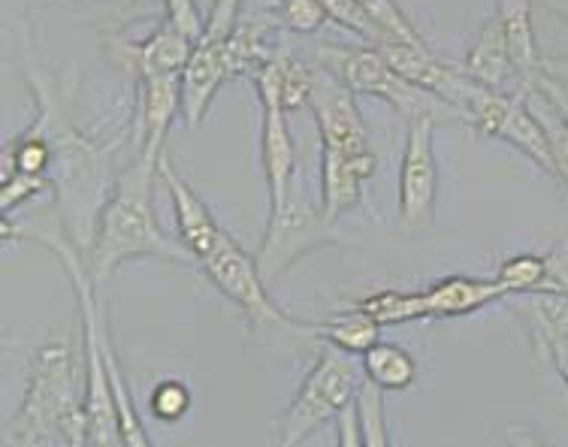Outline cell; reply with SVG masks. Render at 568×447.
<instances>
[{
    "instance_id": "1",
    "label": "cell",
    "mask_w": 568,
    "mask_h": 447,
    "mask_svg": "<svg viewBox=\"0 0 568 447\" xmlns=\"http://www.w3.org/2000/svg\"><path fill=\"white\" fill-rule=\"evenodd\" d=\"M24 79L37 100V115L31 124H37L45 133L52 145V170L49 182L55 191L58 219H61V233L82 257H91L94 242H98L100 215L110 203L112 187H115V142H100L79 131L73 112H70V98H73V79L61 82L58 73L45 70L31 58V45L24 43Z\"/></svg>"
},
{
    "instance_id": "2",
    "label": "cell",
    "mask_w": 568,
    "mask_h": 447,
    "mask_svg": "<svg viewBox=\"0 0 568 447\" xmlns=\"http://www.w3.org/2000/svg\"><path fill=\"white\" fill-rule=\"evenodd\" d=\"M161 154L136 152L119 173L103 215H100L98 242L88 257L94 282H106L121 263L136 257H158L170 263H197L182 242H175L154 215V179Z\"/></svg>"
},
{
    "instance_id": "3",
    "label": "cell",
    "mask_w": 568,
    "mask_h": 447,
    "mask_svg": "<svg viewBox=\"0 0 568 447\" xmlns=\"http://www.w3.org/2000/svg\"><path fill=\"white\" fill-rule=\"evenodd\" d=\"M77 351L49 338L33 351L22 405L3 426L10 447H85V382L79 384Z\"/></svg>"
},
{
    "instance_id": "4",
    "label": "cell",
    "mask_w": 568,
    "mask_h": 447,
    "mask_svg": "<svg viewBox=\"0 0 568 447\" xmlns=\"http://www.w3.org/2000/svg\"><path fill=\"white\" fill-rule=\"evenodd\" d=\"M363 384V369L354 366L351 354L324 348L306 372L303 384L296 387L294 399L275 417L273 447H300L321 426L354 405Z\"/></svg>"
},
{
    "instance_id": "5",
    "label": "cell",
    "mask_w": 568,
    "mask_h": 447,
    "mask_svg": "<svg viewBox=\"0 0 568 447\" xmlns=\"http://www.w3.org/2000/svg\"><path fill=\"white\" fill-rule=\"evenodd\" d=\"M317 55L329 73L339 77L354 94H369V98L384 100L408 121L426 119V115L436 121H463V115L454 106H448L445 100H438L436 94L408 82L403 73H396L394 64L375 45H366V49L327 45V49H317Z\"/></svg>"
},
{
    "instance_id": "6",
    "label": "cell",
    "mask_w": 568,
    "mask_h": 447,
    "mask_svg": "<svg viewBox=\"0 0 568 447\" xmlns=\"http://www.w3.org/2000/svg\"><path fill=\"white\" fill-rule=\"evenodd\" d=\"M345 236L333 221L324 219L321 203H312L303 187L291 185V194L282 206L270 209L266 230H263L261 248L254 254V263L261 270L263 282L270 284L291 273V266L300 263L306 254L324 248V245H342Z\"/></svg>"
},
{
    "instance_id": "7",
    "label": "cell",
    "mask_w": 568,
    "mask_h": 447,
    "mask_svg": "<svg viewBox=\"0 0 568 447\" xmlns=\"http://www.w3.org/2000/svg\"><path fill=\"white\" fill-rule=\"evenodd\" d=\"M200 273L227 296L233 306L240 308L252 329H287L294 336H317L312 321H294L275 306L270 296V287L263 282L261 270L254 257L242 252V245L230 233L221 236V242L197 263Z\"/></svg>"
},
{
    "instance_id": "8",
    "label": "cell",
    "mask_w": 568,
    "mask_h": 447,
    "mask_svg": "<svg viewBox=\"0 0 568 447\" xmlns=\"http://www.w3.org/2000/svg\"><path fill=\"white\" fill-rule=\"evenodd\" d=\"M436 119L408 121L405 133L403 164H399V185H396V227L417 236L436 224L438 206V170L433 140H436Z\"/></svg>"
},
{
    "instance_id": "9",
    "label": "cell",
    "mask_w": 568,
    "mask_h": 447,
    "mask_svg": "<svg viewBox=\"0 0 568 447\" xmlns=\"http://www.w3.org/2000/svg\"><path fill=\"white\" fill-rule=\"evenodd\" d=\"M463 121L475 128L481 136H493L514 145L517 152H524L532 164L550 179H557L554 170V158H550V145L545 140V131L536 121V115L526 106L524 94H499L490 88L478 85L471 94L469 106L463 112Z\"/></svg>"
},
{
    "instance_id": "10",
    "label": "cell",
    "mask_w": 568,
    "mask_h": 447,
    "mask_svg": "<svg viewBox=\"0 0 568 447\" xmlns=\"http://www.w3.org/2000/svg\"><path fill=\"white\" fill-rule=\"evenodd\" d=\"M312 112H315L317 121L321 152L348 154V158L375 154L369 142V128L363 121L354 91L339 77H333L329 70L315 77Z\"/></svg>"
},
{
    "instance_id": "11",
    "label": "cell",
    "mask_w": 568,
    "mask_h": 447,
    "mask_svg": "<svg viewBox=\"0 0 568 447\" xmlns=\"http://www.w3.org/2000/svg\"><path fill=\"white\" fill-rule=\"evenodd\" d=\"M158 179L164 182L166 194H170V203H173L179 242H182L187 252H191V257L200 263L209 252H212V248H215V245H219L221 236H224L227 230H221L215 215L209 212V206L200 200L197 191L182 179V173L175 170L173 161L166 158V152L161 154Z\"/></svg>"
},
{
    "instance_id": "12",
    "label": "cell",
    "mask_w": 568,
    "mask_h": 447,
    "mask_svg": "<svg viewBox=\"0 0 568 447\" xmlns=\"http://www.w3.org/2000/svg\"><path fill=\"white\" fill-rule=\"evenodd\" d=\"M233 77H240V64L230 52L227 40L194 49V55L182 70V121L187 131H197L219 88Z\"/></svg>"
},
{
    "instance_id": "13",
    "label": "cell",
    "mask_w": 568,
    "mask_h": 447,
    "mask_svg": "<svg viewBox=\"0 0 568 447\" xmlns=\"http://www.w3.org/2000/svg\"><path fill=\"white\" fill-rule=\"evenodd\" d=\"M263 110V131H261V161L270 185V209L282 206L291 185L296 179V145L294 136L287 131V112L282 103L273 98H261Z\"/></svg>"
},
{
    "instance_id": "14",
    "label": "cell",
    "mask_w": 568,
    "mask_h": 447,
    "mask_svg": "<svg viewBox=\"0 0 568 447\" xmlns=\"http://www.w3.org/2000/svg\"><path fill=\"white\" fill-rule=\"evenodd\" d=\"M197 45L191 43L187 37L175 31L173 24L161 22L145 40L140 43H124L115 52L124 61V67L131 70L136 79L145 77H182V70L187 67L191 55Z\"/></svg>"
},
{
    "instance_id": "15",
    "label": "cell",
    "mask_w": 568,
    "mask_h": 447,
    "mask_svg": "<svg viewBox=\"0 0 568 447\" xmlns=\"http://www.w3.org/2000/svg\"><path fill=\"white\" fill-rule=\"evenodd\" d=\"M375 173V154L348 158V154L321 152V212L336 221L363 203V185Z\"/></svg>"
},
{
    "instance_id": "16",
    "label": "cell",
    "mask_w": 568,
    "mask_h": 447,
    "mask_svg": "<svg viewBox=\"0 0 568 447\" xmlns=\"http://www.w3.org/2000/svg\"><path fill=\"white\" fill-rule=\"evenodd\" d=\"M463 73L475 79L478 85L499 91V94H517L520 91V79L514 70L511 52L505 43V31L499 16L493 12L490 19L481 24V31L469 45V52L463 58Z\"/></svg>"
},
{
    "instance_id": "17",
    "label": "cell",
    "mask_w": 568,
    "mask_h": 447,
    "mask_svg": "<svg viewBox=\"0 0 568 447\" xmlns=\"http://www.w3.org/2000/svg\"><path fill=\"white\" fill-rule=\"evenodd\" d=\"M508 291L493 278L478 275H445L426 287V306L429 321H454V317H469L481 312L490 303H505Z\"/></svg>"
},
{
    "instance_id": "18",
    "label": "cell",
    "mask_w": 568,
    "mask_h": 447,
    "mask_svg": "<svg viewBox=\"0 0 568 447\" xmlns=\"http://www.w3.org/2000/svg\"><path fill=\"white\" fill-rule=\"evenodd\" d=\"M140 85V152L164 154L166 133L182 115V77H145Z\"/></svg>"
},
{
    "instance_id": "19",
    "label": "cell",
    "mask_w": 568,
    "mask_h": 447,
    "mask_svg": "<svg viewBox=\"0 0 568 447\" xmlns=\"http://www.w3.org/2000/svg\"><path fill=\"white\" fill-rule=\"evenodd\" d=\"M496 16L503 22L505 43H508V52H511L520 88L536 82L545 73L547 61L538 52L536 24H532V0H496Z\"/></svg>"
},
{
    "instance_id": "20",
    "label": "cell",
    "mask_w": 568,
    "mask_h": 447,
    "mask_svg": "<svg viewBox=\"0 0 568 447\" xmlns=\"http://www.w3.org/2000/svg\"><path fill=\"white\" fill-rule=\"evenodd\" d=\"M511 312L524 321L526 333L536 345V357L545 360L547 348L568 338V294H526L514 296Z\"/></svg>"
},
{
    "instance_id": "21",
    "label": "cell",
    "mask_w": 568,
    "mask_h": 447,
    "mask_svg": "<svg viewBox=\"0 0 568 447\" xmlns=\"http://www.w3.org/2000/svg\"><path fill=\"white\" fill-rule=\"evenodd\" d=\"M363 378L384 393H403L417 384V360L399 342H375L363 354Z\"/></svg>"
},
{
    "instance_id": "22",
    "label": "cell",
    "mask_w": 568,
    "mask_h": 447,
    "mask_svg": "<svg viewBox=\"0 0 568 447\" xmlns=\"http://www.w3.org/2000/svg\"><path fill=\"white\" fill-rule=\"evenodd\" d=\"M526 106L536 115V121L545 131V140L550 145V158H554V170H557V182L568 191V115L557 106V100L547 94L545 88L529 82L520 88Z\"/></svg>"
},
{
    "instance_id": "23",
    "label": "cell",
    "mask_w": 568,
    "mask_h": 447,
    "mask_svg": "<svg viewBox=\"0 0 568 447\" xmlns=\"http://www.w3.org/2000/svg\"><path fill=\"white\" fill-rule=\"evenodd\" d=\"M100 345H103V360H106V372H110L115 408H119L121 441H124V447H154L152 438H149V429H145V424H142L136 405H133L131 387H128V382H124V372H121V363L119 357H115V348H112L110 321H103V329H100Z\"/></svg>"
},
{
    "instance_id": "24",
    "label": "cell",
    "mask_w": 568,
    "mask_h": 447,
    "mask_svg": "<svg viewBox=\"0 0 568 447\" xmlns=\"http://www.w3.org/2000/svg\"><path fill=\"white\" fill-rule=\"evenodd\" d=\"M351 306L369 315L378 327H403L415 321H429L426 291H378V294L361 296Z\"/></svg>"
},
{
    "instance_id": "25",
    "label": "cell",
    "mask_w": 568,
    "mask_h": 447,
    "mask_svg": "<svg viewBox=\"0 0 568 447\" xmlns=\"http://www.w3.org/2000/svg\"><path fill=\"white\" fill-rule=\"evenodd\" d=\"M317 338H324L329 348L342 351V354H366V351L382 342V327L372 321L369 315H363L361 308L348 306L342 315H333L327 321L315 324Z\"/></svg>"
},
{
    "instance_id": "26",
    "label": "cell",
    "mask_w": 568,
    "mask_h": 447,
    "mask_svg": "<svg viewBox=\"0 0 568 447\" xmlns=\"http://www.w3.org/2000/svg\"><path fill=\"white\" fill-rule=\"evenodd\" d=\"M52 170V145L37 124H28V131L19 133L10 145H3V173L45 175Z\"/></svg>"
},
{
    "instance_id": "27",
    "label": "cell",
    "mask_w": 568,
    "mask_h": 447,
    "mask_svg": "<svg viewBox=\"0 0 568 447\" xmlns=\"http://www.w3.org/2000/svg\"><path fill=\"white\" fill-rule=\"evenodd\" d=\"M361 10L366 12V19L372 28L382 37V45L396 43V45H426L424 37L417 33V28L408 22V16L399 10L396 0H357Z\"/></svg>"
},
{
    "instance_id": "28",
    "label": "cell",
    "mask_w": 568,
    "mask_h": 447,
    "mask_svg": "<svg viewBox=\"0 0 568 447\" xmlns=\"http://www.w3.org/2000/svg\"><path fill=\"white\" fill-rule=\"evenodd\" d=\"M273 64L278 70V98L282 110H306L312 106V88H315V73L291 52H275Z\"/></svg>"
},
{
    "instance_id": "29",
    "label": "cell",
    "mask_w": 568,
    "mask_h": 447,
    "mask_svg": "<svg viewBox=\"0 0 568 447\" xmlns=\"http://www.w3.org/2000/svg\"><path fill=\"white\" fill-rule=\"evenodd\" d=\"M354 408H357V429H361L363 447H394L390 429H387V415H384V390L363 378Z\"/></svg>"
},
{
    "instance_id": "30",
    "label": "cell",
    "mask_w": 568,
    "mask_h": 447,
    "mask_svg": "<svg viewBox=\"0 0 568 447\" xmlns=\"http://www.w3.org/2000/svg\"><path fill=\"white\" fill-rule=\"evenodd\" d=\"M545 254H514L496 270V282L503 284L508 291V299H511V296L538 294V287L545 282Z\"/></svg>"
},
{
    "instance_id": "31",
    "label": "cell",
    "mask_w": 568,
    "mask_h": 447,
    "mask_svg": "<svg viewBox=\"0 0 568 447\" xmlns=\"http://www.w3.org/2000/svg\"><path fill=\"white\" fill-rule=\"evenodd\" d=\"M191 390H187L185 382H175V378H166L152 390L149 396V412H152L154 420L161 424H175L191 412Z\"/></svg>"
},
{
    "instance_id": "32",
    "label": "cell",
    "mask_w": 568,
    "mask_h": 447,
    "mask_svg": "<svg viewBox=\"0 0 568 447\" xmlns=\"http://www.w3.org/2000/svg\"><path fill=\"white\" fill-rule=\"evenodd\" d=\"M45 187H52V182L45 175L3 173V182H0V212H3V219H10L12 212L24 206L28 200H37Z\"/></svg>"
},
{
    "instance_id": "33",
    "label": "cell",
    "mask_w": 568,
    "mask_h": 447,
    "mask_svg": "<svg viewBox=\"0 0 568 447\" xmlns=\"http://www.w3.org/2000/svg\"><path fill=\"white\" fill-rule=\"evenodd\" d=\"M278 19L294 33H317L329 22L321 0H278Z\"/></svg>"
},
{
    "instance_id": "34",
    "label": "cell",
    "mask_w": 568,
    "mask_h": 447,
    "mask_svg": "<svg viewBox=\"0 0 568 447\" xmlns=\"http://www.w3.org/2000/svg\"><path fill=\"white\" fill-rule=\"evenodd\" d=\"M321 3H324V10H327L329 19L336 24H342L345 31L357 33L361 40H366V43L375 45V49L382 45V37L372 28V22L366 19V12L361 10L357 0H321Z\"/></svg>"
},
{
    "instance_id": "35",
    "label": "cell",
    "mask_w": 568,
    "mask_h": 447,
    "mask_svg": "<svg viewBox=\"0 0 568 447\" xmlns=\"http://www.w3.org/2000/svg\"><path fill=\"white\" fill-rule=\"evenodd\" d=\"M240 7L242 0H215L206 16V28H203V40L200 45L224 43L240 28Z\"/></svg>"
},
{
    "instance_id": "36",
    "label": "cell",
    "mask_w": 568,
    "mask_h": 447,
    "mask_svg": "<svg viewBox=\"0 0 568 447\" xmlns=\"http://www.w3.org/2000/svg\"><path fill=\"white\" fill-rule=\"evenodd\" d=\"M166 22L173 24L175 31L187 37L191 43L200 45L203 40V28H206V19L200 16L197 0H164Z\"/></svg>"
},
{
    "instance_id": "37",
    "label": "cell",
    "mask_w": 568,
    "mask_h": 447,
    "mask_svg": "<svg viewBox=\"0 0 568 447\" xmlns=\"http://www.w3.org/2000/svg\"><path fill=\"white\" fill-rule=\"evenodd\" d=\"M547 273L538 294H568V245H559L550 254H545Z\"/></svg>"
},
{
    "instance_id": "38",
    "label": "cell",
    "mask_w": 568,
    "mask_h": 447,
    "mask_svg": "<svg viewBox=\"0 0 568 447\" xmlns=\"http://www.w3.org/2000/svg\"><path fill=\"white\" fill-rule=\"evenodd\" d=\"M505 447H550L545 441V436L526 424H505L503 429Z\"/></svg>"
},
{
    "instance_id": "39",
    "label": "cell",
    "mask_w": 568,
    "mask_h": 447,
    "mask_svg": "<svg viewBox=\"0 0 568 447\" xmlns=\"http://www.w3.org/2000/svg\"><path fill=\"white\" fill-rule=\"evenodd\" d=\"M336 447H363L361 429H357V408L348 405L339 417H336Z\"/></svg>"
},
{
    "instance_id": "40",
    "label": "cell",
    "mask_w": 568,
    "mask_h": 447,
    "mask_svg": "<svg viewBox=\"0 0 568 447\" xmlns=\"http://www.w3.org/2000/svg\"><path fill=\"white\" fill-rule=\"evenodd\" d=\"M545 360L557 369V375L562 378V384H566L568 390V338H559V342H554L550 348H547Z\"/></svg>"
},
{
    "instance_id": "41",
    "label": "cell",
    "mask_w": 568,
    "mask_h": 447,
    "mask_svg": "<svg viewBox=\"0 0 568 447\" xmlns=\"http://www.w3.org/2000/svg\"><path fill=\"white\" fill-rule=\"evenodd\" d=\"M545 7L550 12H557V16H562L568 22V0H545Z\"/></svg>"
},
{
    "instance_id": "42",
    "label": "cell",
    "mask_w": 568,
    "mask_h": 447,
    "mask_svg": "<svg viewBox=\"0 0 568 447\" xmlns=\"http://www.w3.org/2000/svg\"><path fill=\"white\" fill-rule=\"evenodd\" d=\"M49 3H67V7H73V3H82V0H49Z\"/></svg>"
}]
</instances>
